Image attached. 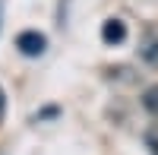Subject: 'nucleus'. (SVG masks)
I'll return each mask as SVG.
<instances>
[{
  "label": "nucleus",
  "mask_w": 158,
  "mask_h": 155,
  "mask_svg": "<svg viewBox=\"0 0 158 155\" xmlns=\"http://www.w3.org/2000/svg\"><path fill=\"white\" fill-rule=\"evenodd\" d=\"M16 48L22 51L25 57H41L44 48H48V38L41 32H35V29H25V32L16 35Z\"/></svg>",
  "instance_id": "obj_1"
},
{
  "label": "nucleus",
  "mask_w": 158,
  "mask_h": 155,
  "mask_svg": "<svg viewBox=\"0 0 158 155\" xmlns=\"http://www.w3.org/2000/svg\"><path fill=\"white\" fill-rule=\"evenodd\" d=\"M127 38V22L123 19H104L101 22V41L104 44H120Z\"/></svg>",
  "instance_id": "obj_2"
},
{
  "label": "nucleus",
  "mask_w": 158,
  "mask_h": 155,
  "mask_svg": "<svg viewBox=\"0 0 158 155\" xmlns=\"http://www.w3.org/2000/svg\"><path fill=\"white\" fill-rule=\"evenodd\" d=\"M139 57L149 63V67L158 70V29H149L146 38H142V44H139Z\"/></svg>",
  "instance_id": "obj_3"
},
{
  "label": "nucleus",
  "mask_w": 158,
  "mask_h": 155,
  "mask_svg": "<svg viewBox=\"0 0 158 155\" xmlns=\"http://www.w3.org/2000/svg\"><path fill=\"white\" fill-rule=\"evenodd\" d=\"M142 108H146L152 117L158 120V82H152L146 92H142Z\"/></svg>",
  "instance_id": "obj_4"
},
{
  "label": "nucleus",
  "mask_w": 158,
  "mask_h": 155,
  "mask_svg": "<svg viewBox=\"0 0 158 155\" xmlns=\"http://www.w3.org/2000/svg\"><path fill=\"white\" fill-rule=\"evenodd\" d=\"M149 146H152V155H158V139H155L152 133H149Z\"/></svg>",
  "instance_id": "obj_5"
},
{
  "label": "nucleus",
  "mask_w": 158,
  "mask_h": 155,
  "mask_svg": "<svg viewBox=\"0 0 158 155\" xmlns=\"http://www.w3.org/2000/svg\"><path fill=\"white\" fill-rule=\"evenodd\" d=\"M3 108H6V98H3V89H0V117H3Z\"/></svg>",
  "instance_id": "obj_6"
},
{
  "label": "nucleus",
  "mask_w": 158,
  "mask_h": 155,
  "mask_svg": "<svg viewBox=\"0 0 158 155\" xmlns=\"http://www.w3.org/2000/svg\"><path fill=\"white\" fill-rule=\"evenodd\" d=\"M0 22H3V0H0Z\"/></svg>",
  "instance_id": "obj_7"
}]
</instances>
